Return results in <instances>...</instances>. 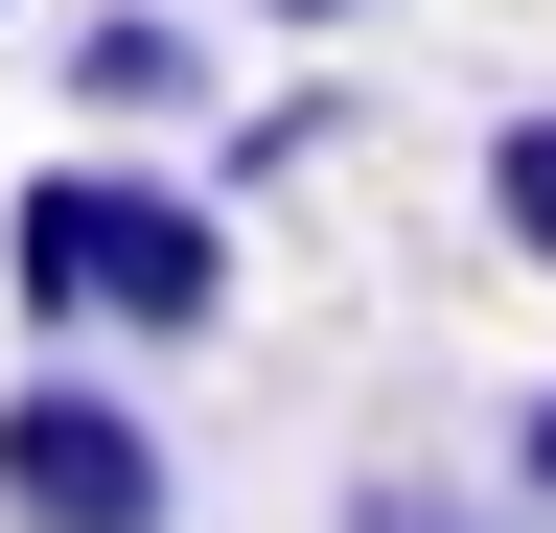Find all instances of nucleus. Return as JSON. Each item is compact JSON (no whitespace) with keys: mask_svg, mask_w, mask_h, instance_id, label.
Segmentation results:
<instances>
[{"mask_svg":"<svg viewBox=\"0 0 556 533\" xmlns=\"http://www.w3.org/2000/svg\"><path fill=\"white\" fill-rule=\"evenodd\" d=\"M0 279L47 348H186V325H232V210L163 163H47L0 210Z\"/></svg>","mask_w":556,"mask_h":533,"instance_id":"nucleus-1","label":"nucleus"},{"mask_svg":"<svg viewBox=\"0 0 556 533\" xmlns=\"http://www.w3.org/2000/svg\"><path fill=\"white\" fill-rule=\"evenodd\" d=\"M0 533H186V464H163V418H139L116 371H24L0 394Z\"/></svg>","mask_w":556,"mask_h":533,"instance_id":"nucleus-2","label":"nucleus"},{"mask_svg":"<svg viewBox=\"0 0 556 533\" xmlns=\"http://www.w3.org/2000/svg\"><path fill=\"white\" fill-rule=\"evenodd\" d=\"M186 93H208V47L163 0H93V24H70V116H186Z\"/></svg>","mask_w":556,"mask_h":533,"instance_id":"nucleus-3","label":"nucleus"},{"mask_svg":"<svg viewBox=\"0 0 556 533\" xmlns=\"http://www.w3.org/2000/svg\"><path fill=\"white\" fill-rule=\"evenodd\" d=\"M486 232L556 279V116H486Z\"/></svg>","mask_w":556,"mask_h":533,"instance_id":"nucleus-4","label":"nucleus"},{"mask_svg":"<svg viewBox=\"0 0 556 533\" xmlns=\"http://www.w3.org/2000/svg\"><path fill=\"white\" fill-rule=\"evenodd\" d=\"M348 533H510L486 487H417V464H371V487H348Z\"/></svg>","mask_w":556,"mask_h":533,"instance_id":"nucleus-5","label":"nucleus"},{"mask_svg":"<svg viewBox=\"0 0 556 533\" xmlns=\"http://www.w3.org/2000/svg\"><path fill=\"white\" fill-rule=\"evenodd\" d=\"M510 464H533V510H556V394H533V418H510Z\"/></svg>","mask_w":556,"mask_h":533,"instance_id":"nucleus-6","label":"nucleus"},{"mask_svg":"<svg viewBox=\"0 0 556 533\" xmlns=\"http://www.w3.org/2000/svg\"><path fill=\"white\" fill-rule=\"evenodd\" d=\"M255 24H371V0H255Z\"/></svg>","mask_w":556,"mask_h":533,"instance_id":"nucleus-7","label":"nucleus"}]
</instances>
